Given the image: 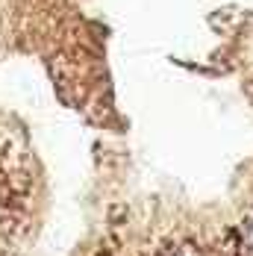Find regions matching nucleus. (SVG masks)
Segmentation results:
<instances>
[{
    "mask_svg": "<svg viewBox=\"0 0 253 256\" xmlns=\"http://www.w3.org/2000/svg\"><path fill=\"white\" fill-rule=\"evenodd\" d=\"M9 200H12V192H9L6 186H0V206H6Z\"/></svg>",
    "mask_w": 253,
    "mask_h": 256,
    "instance_id": "f257e3e1",
    "label": "nucleus"
},
{
    "mask_svg": "<svg viewBox=\"0 0 253 256\" xmlns=\"http://www.w3.org/2000/svg\"><path fill=\"white\" fill-rule=\"evenodd\" d=\"M244 238H248V244L253 248V218L248 221V227H244Z\"/></svg>",
    "mask_w": 253,
    "mask_h": 256,
    "instance_id": "f03ea898",
    "label": "nucleus"
},
{
    "mask_svg": "<svg viewBox=\"0 0 253 256\" xmlns=\"http://www.w3.org/2000/svg\"><path fill=\"white\" fill-rule=\"evenodd\" d=\"M174 256H198V254H194L192 248H186V250H180V254H174Z\"/></svg>",
    "mask_w": 253,
    "mask_h": 256,
    "instance_id": "7ed1b4c3",
    "label": "nucleus"
}]
</instances>
